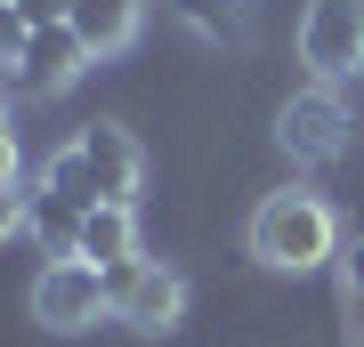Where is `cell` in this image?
Returning <instances> with one entry per match:
<instances>
[{"label":"cell","instance_id":"obj_1","mask_svg":"<svg viewBox=\"0 0 364 347\" xmlns=\"http://www.w3.org/2000/svg\"><path fill=\"white\" fill-rule=\"evenodd\" d=\"M243 243H251V258H259V267H275V275H308V267H324V258L340 250V226H332L324 194L284 186V194H267V202L251 210Z\"/></svg>","mask_w":364,"mask_h":347},{"label":"cell","instance_id":"obj_2","mask_svg":"<svg viewBox=\"0 0 364 347\" xmlns=\"http://www.w3.org/2000/svg\"><path fill=\"white\" fill-rule=\"evenodd\" d=\"M97 315H114L105 267H90V258H49L33 275V323L41 331H90Z\"/></svg>","mask_w":364,"mask_h":347},{"label":"cell","instance_id":"obj_3","mask_svg":"<svg viewBox=\"0 0 364 347\" xmlns=\"http://www.w3.org/2000/svg\"><path fill=\"white\" fill-rule=\"evenodd\" d=\"M105 291H114V323H130L146 339L186 315V275L162 267V258H122V267H105Z\"/></svg>","mask_w":364,"mask_h":347},{"label":"cell","instance_id":"obj_4","mask_svg":"<svg viewBox=\"0 0 364 347\" xmlns=\"http://www.w3.org/2000/svg\"><path fill=\"white\" fill-rule=\"evenodd\" d=\"M299 65L324 89L364 73V0H308V16H299Z\"/></svg>","mask_w":364,"mask_h":347},{"label":"cell","instance_id":"obj_5","mask_svg":"<svg viewBox=\"0 0 364 347\" xmlns=\"http://www.w3.org/2000/svg\"><path fill=\"white\" fill-rule=\"evenodd\" d=\"M348 138H356V121H348V105H340V89H299V97H284V114H275V145H284L291 162H308V170L340 162Z\"/></svg>","mask_w":364,"mask_h":347},{"label":"cell","instance_id":"obj_6","mask_svg":"<svg viewBox=\"0 0 364 347\" xmlns=\"http://www.w3.org/2000/svg\"><path fill=\"white\" fill-rule=\"evenodd\" d=\"M73 145H81V162H90L97 194L130 210V194H138V178H146V162H138L130 129H122V121H81V138H73Z\"/></svg>","mask_w":364,"mask_h":347},{"label":"cell","instance_id":"obj_7","mask_svg":"<svg viewBox=\"0 0 364 347\" xmlns=\"http://www.w3.org/2000/svg\"><path fill=\"white\" fill-rule=\"evenodd\" d=\"M81 65H90V49H81L73 25H41V33L25 40V57H16V89L57 97V89H73V81H81Z\"/></svg>","mask_w":364,"mask_h":347},{"label":"cell","instance_id":"obj_8","mask_svg":"<svg viewBox=\"0 0 364 347\" xmlns=\"http://www.w3.org/2000/svg\"><path fill=\"white\" fill-rule=\"evenodd\" d=\"M81 219H90V210H81L73 194H57V186H33V194H25V234H33L49 258H73Z\"/></svg>","mask_w":364,"mask_h":347},{"label":"cell","instance_id":"obj_9","mask_svg":"<svg viewBox=\"0 0 364 347\" xmlns=\"http://www.w3.org/2000/svg\"><path fill=\"white\" fill-rule=\"evenodd\" d=\"M138 16H146V0H73L65 25L81 33V49H90V57H114V49H130Z\"/></svg>","mask_w":364,"mask_h":347},{"label":"cell","instance_id":"obj_10","mask_svg":"<svg viewBox=\"0 0 364 347\" xmlns=\"http://www.w3.org/2000/svg\"><path fill=\"white\" fill-rule=\"evenodd\" d=\"M73 258H90V267H122V258H138V226H130V210H122V202H97L90 219H81Z\"/></svg>","mask_w":364,"mask_h":347},{"label":"cell","instance_id":"obj_11","mask_svg":"<svg viewBox=\"0 0 364 347\" xmlns=\"http://www.w3.org/2000/svg\"><path fill=\"white\" fill-rule=\"evenodd\" d=\"M178 16H186L203 40H243V33H251L243 0H178Z\"/></svg>","mask_w":364,"mask_h":347},{"label":"cell","instance_id":"obj_12","mask_svg":"<svg viewBox=\"0 0 364 347\" xmlns=\"http://www.w3.org/2000/svg\"><path fill=\"white\" fill-rule=\"evenodd\" d=\"M41 186L73 194L81 210H97V202H105V194H97V178H90V162H81V145H65V154H49V170H41Z\"/></svg>","mask_w":364,"mask_h":347},{"label":"cell","instance_id":"obj_13","mask_svg":"<svg viewBox=\"0 0 364 347\" xmlns=\"http://www.w3.org/2000/svg\"><path fill=\"white\" fill-rule=\"evenodd\" d=\"M25 40H33V25L16 16V0H0V65L16 73V57H25Z\"/></svg>","mask_w":364,"mask_h":347},{"label":"cell","instance_id":"obj_14","mask_svg":"<svg viewBox=\"0 0 364 347\" xmlns=\"http://www.w3.org/2000/svg\"><path fill=\"white\" fill-rule=\"evenodd\" d=\"M16 16L41 33V25H65V16H73V0H16Z\"/></svg>","mask_w":364,"mask_h":347},{"label":"cell","instance_id":"obj_15","mask_svg":"<svg viewBox=\"0 0 364 347\" xmlns=\"http://www.w3.org/2000/svg\"><path fill=\"white\" fill-rule=\"evenodd\" d=\"M16 226H25V194H16V186H9V194H0V243H9V234H16Z\"/></svg>","mask_w":364,"mask_h":347},{"label":"cell","instance_id":"obj_16","mask_svg":"<svg viewBox=\"0 0 364 347\" xmlns=\"http://www.w3.org/2000/svg\"><path fill=\"white\" fill-rule=\"evenodd\" d=\"M348 291H356V299H364V243H356V250H348Z\"/></svg>","mask_w":364,"mask_h":347}]
</instances>
